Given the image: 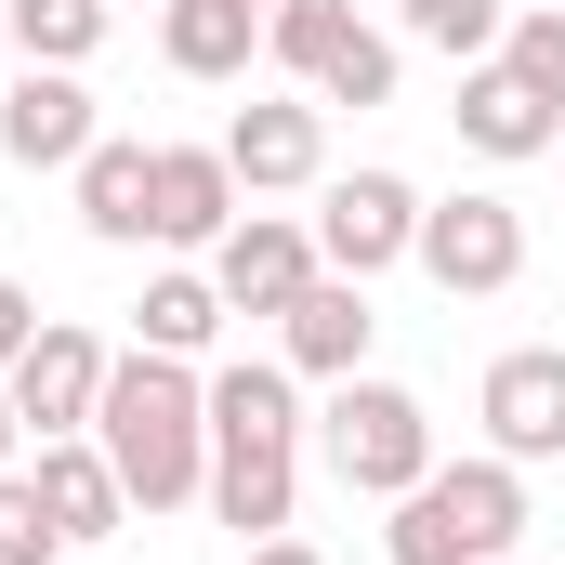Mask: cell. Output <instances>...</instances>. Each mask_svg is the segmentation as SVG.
Wrapping results in <instances>:
<instances>
[{"mask_svg": "<svg viewBox=\"0 0 565 565\" xmlns=\"http://www.w3.org/2000/svg\"><path fill=\"white\" fill-rule=\"evenodd\" d=\"M93 447L119 460L132 513H184V500L211 487V395H198V369H184V355H145V342H132V355L106 369Z\"/></svg>", "mask_w": 565, "mask_h": 565, "instance_id": "6da1fadb", "label": "cell"}, {"mask_svg": "<svg viewBox=\"0 0 565 565\" xmlns=\"http://www.w3.org/2000/svg\"><path fill=\"white\" fill-rule=\"evenodd\" d=\"M382 553L395 565H500V553H526V473H513L500 447H487V460H434L422 487L395 500Z\"/></svg>", "mask_w": 565, "mask_h": 565, "instance_id": "7a4b0ae2", "label": "cell"}, {"mask_svg": "<svg viewBox=\"0 0 565 565\" xmlns=\"http://www.w3.org/2000/svg\"><path fill=\"white\" fill-rule=\"evenodd\" d=\"M316 447H329V473L355 487V500H408L434 473V408L408 382H329V408H316Z\"/></svg>", "mask_w": 565, "mask_h": 565, "instance_id": "3957f363", "label": "cell"}, {"mask_svg": "<svg viewBox=\"0 0 565 565\" xmlns=\"http://www.w3.org/2000/svg\"><path fill=\"white\" fill-rule=\"evenodd\" d=\"M447 302H487V289L526 277V211L513 198H487V184H460V198H422V250H408Z\"/></svg>", "mask_w": 565, "mask_h": 565, "instance_id": "277c9868", "label": "cell"}, {"mask_svg": "<svg viewBox=\"0 0 565 565\" xmlns=\"http://www.w3.org/2000/svg\"><path fill=\"white\" fill-rule=\"evenodd\" d=\"M422 250V184L408 171H329L316 184V264L329 277H382V264H408Z\"/></svg>", "mask_w": 565, "mask_h": 565, "instance_id": "5b68a950", "label": "cell"}, {"mask_svg": "<svg viewBox=\"0 0 565 565\" xmlns=\"http://www.w3.org/2000/svg\"><path fill=\"white\" fill-rule=\"evenodd\" d=\"M316 277H329V264H316V224H289V211H237V224L211 237V289H224V316H289Z\"/></svg>", "mask_w": 565, "mask_h": 565, "instance_id": "8992f818", "label": "cell"}, {"mask_svg": "<svg viewBox=\"0 0 565 565\" xmlns=\"http://www.w3.org/2000/svg\"><path fill=\"white\" fill-rule=\"evenodd\" d=\"M473 422H487V447H500L513 473H526V460H565V342H513V355L487 369Z\"/></svg>", "mask_w": 565, "mask_h": 565, "instance_id": "52a82bcc", "label": "cell"}, {"mask_svg": "<svg viewBox=\"0 0 565 565\" xmlns=\"http://www.w3.org/2000/svg\"><path fill=\"white\" fill-rule=\"evenodd\" d=\"M106 342L93 329H66V316H40V342L13 355V408H26V447L40 434H93V408H106Z\"/></svg>", "mask_w": 565, "mask_h": 565, "instance_id": "ba28073f", "label": "cell"}, {"mask_svg": "<svg viewBox=\"0 0 565 565\" xmlns=\"http://www.w3.org/2000/svg\"><path fill=\"white\" fill-rule=\"evenodd\" d=\"M93 145H106V119H93L79 66H13V93H0V158L13 171H79Z\"/></svg>", "mask_w": 565, "mask_h": 565, "instance_id": "9c48e42d", "label": "cell"}, {"mask_svg": "<svg viewBox=\"0 0 565 565\" xmlns=\"http://www.w3.org/2000/svg\"><path fill=\"white\" fill-rule=\"evenodd\" d=\"M224 171H237L250 198L329 184V106H316V93H302V106H237V119H224Z\"/></svg>", "mask_w": 565, "mask_h": 565, "instance_id": "30bf717a", "label": "cell"}, {"mask_svg": "<svg viewBox=\"0 0 565 565\" xmlns=\"http://www.w3.org/2000/svg\"><path fill=\"white\" fill-rule=\"evenodd\" d=\"M237 171H224V145H158V171H145V237L158 250H211L224 224H237Z\"/></svg>", "mask_w": 565, "mask_h": 565, "instance_id": "8fae6325", "label": "cell"}, {"mask_svg": "<svg viewBox=\"0 0 565 565\" xmlns=\"http://www.w3.org/2000/svg\"><path fill=\"white\" fill-rule=\"evenodd\" d=\"M26 473H40V513L66 526V553L132 526V487H119V460H106L93 434H40V460H26Z\"/></svg>", "mask_w": 565, "mask_h": 565, "instance_id": "7c38bea8", "label": "cell"}, {"mask_svg": "<svg viewBox=\"0 0 565 565\" xmlns=\"http://www.w3.org/2000/svg\"><path fill=\"white\" fill-rule=\"evenodd\" d=\"M198 395H211V447H302V369L289 355H237Z\"/></svg>", "mask_w": 565, "mask_h": 565, "instance_id": "4fadbf2b", "label": "cell"}, {"mask_svg": "<svg viewBox=\"0 0 565 565\" xmlns=\"http://www.w3.org/2000/svg\"><path fill=\"white\" fill-rule=\"evenodd\" d=\"M369 329H382L369 289H355V277H316V289L277 316V355L302 369V382H355V369H369Z\"/></svg>", "mask_w": 565, "mask_h": 565, "instance_id": "5bb4252c", "label": "cell"}, {"mask_svg": "<svg viewBox=\"0 0 565 565\" xmlns=\"http://www.w3.org/2000/svg\"><path fill=\"white\" fill-rule=\"evenodd\" d=\"M460 145H473V158H553L565 106H540V93L487 53V66H460Z\"/></svg>", "mask_w": 565, "mask_h": 565, "instance_id": "9a60e30c", "label": "cell"}, {"mask_svg": "<svg viewBox=\"0 0 565 565\" xmlns=\"http://www.w3.org/2000/svg\"><path fill=\"white\" fill-rule=\"evenodd\" d=\"M224 526H237V553L250 540H277L289 500H302V447H211V487H198Z\"/></svg>", "mask_w": 565, "mask_h": 565, "instance_id": "2e32d148", "label": "cell"}, {"mask_svg": "<svg viewBox=\"0 0 565 565\" xmlns=\"http://www.w3.org/2000/svg\"><path fill=\"white\" fill-rule=\"evenodd\" d=\"M158 53H171L184 79H250L264 13H250V0H158Z\"/></svg>", "mask_w": 565, "mask_h": 565, "instance_id": "e0dca14e", "label": "cell"}, {"mask_svg": "<svg viewBox=\"0 0 565 565\" xmlns=\"http://www.w3.org/2000/svg\"><path fill=\"white\" fill-rule=\"evenodd\" d=\"M145 171H158V145H132V132H106L79 171H66V184H79V224H93L106 250H132V237H145Z\"/></svg>", "mask_w": 565, "mask_h": 565, "instance_id": "ac0fdd59", "label": "cell"}, {"mask_svg": "<svg viewBox=\"0 0 565 565\" xmlns=\"http://www.w3.org/2000/svg\"><path fill=\"white\" fill-rule=\"evenodd\" d=\"M0 26H13L26 66H93L106 26H119V0H0Z\"/></svg>", "mask_w": 565, "mask_h": 565, "instance_id": "d6986e66", "label": "cell"}, {"mask_svg": "<svg viewBox=\"0 0 565 565\" xmlns=\"http://www.w3.org/2000/svg\"><path fill=\"white\" fill-rule=\"evenodd\" d=\"M211 329H224V289H211V277H184V264L145 277V302H132V342H145V355H211Z\"/></svg>", "mask_w": 565, "mask_h": 565, "instance_id": "ffe728a7", "label": "cell"}, {"mask_svg": "<svg viewBox=\"0 0 565 565\" xmlns=\"http://www.w3.org/2000/svg\"><path fill=\"white\" fill-rule=\"evenodd\" d=\"M408 40L447 53V66H487V53L513 40V0H408Z\"/></svg>", "mask_w": 565, "mask_h": 565, "instance_id": "44dd1931", "label": "cell"}, {"mask_svg": "<svg viewBox=\"0 0 565 565\" xmlns=\"http://www.w3.org/2000/svg\"><path fill=\"white\" fill-rule=\"evenodd\" d=\"M342 40H355V13H342V0H277V13H264V53H277L289 79H316Z\"/></svg>", "mask_w": 565, "mask_h": 565, "instance_id": "7402d4cb", "label": "cell"}, {"mask_svg": "<svg viewBox=\"0 0 565 565\" xmlns=\"http://www.w3.org/2000/svg\"><path fill=\"white\" fill-rule=\"evenodd\" d=\"M302 93H316V106H395V40H382V26H355Z\"/></svg>", "mask_w": 565, "mask_h": 565, "instance_id": "603a6c76", "label": "cell"}, {"mask_svg": "<svg viewBox=\"0 0 565 565\" xmlns=\"http://www.w3.org/2000/svg\"><path fill=\"white\" fill-rule=\"evenodd\" d=\"M500 66L540 93V106H565V0H540V13H513V40H500Z\"/></svg>", "mask_w": 565, "mask_h": 565, "instance_id": "cb8c5ba5", "label": "cell"}, {"mask_svg": "<svg viewBox=\"0 0 565 565\" xmlns=\"http://www.w3.org/2000/svg\"><path fill=\"white\" fill-rule=\"evenodd\" d=\"M66 526L40 513V473H0V565H53Z\"/></svg>", "mask_w": 565, "mask_h": 565, "instance_id": "d4e9b609", "label": "cell"}, {"mask_svg": "<svg viewBox=\"0 0 565 565\" xmlns=\"http://www.w3.org/2000/svg\"><path fill=\"white\" fill-rule=\"evenodd\" d=\"M26 342H40V302H26V277H0V382H13Z\"/></svg>", "mask_w": 565, "mask_h": 565, "instance_id": "484cf974", "label": "cell"}, {"mask_svg": "<svg viewBox=\"0 0 565 565\" xmlns=\"http://www.w3.org/2000/svg\"><path fill=\"white\" fill-rule=\"evenodd\" d=\"M237 565H329V553H316V540H289V526H277V540H250Z\"/></svg>", "mask_w": 565, "mask_h": 565, "instance_id": "4316f807", "label": "cell"}, {"mask_svg": "<svg viewBox=\"0 0 565 565\" xmlns=\"http://www.w3.org/2000/svg\"><path fill=\"white\" fill-rule=\"evenodd\" d=\"M13 447H26V408H13V382H0V473H13Z\"/></svg>", "mask_w": 565, "mask_h": 565, "instance_id": "83f0119b", "label": "cell"}, {"mask_svg": "<svg viewBox=\"0 0 565 565\" xmlns=\"http://www.w3.org/2000/svg\"><path fill=\"white\" fill-rule=\"evenodd\" d=\"M500 565H540V553H500Z\"/></svg>", "mask_w": 565, "mask_h": 565, "instance_id": "f1b7e54d", "label": "cell"}, {"mask_svg": "<svg viewBox=\"0 0 565 565\" xmlns=\"http://www.w3.org/2000/svg\"><path fill=\"white\" fill-rule=\"evenodd\" d=\"M250 13H277V0H250Z\"/></svg>", "mask_w": 565, "mask_h": 565, "instance_id": "f546056e", "label": "cell"}, {"mask_svg": "<svg viewBox=\"0 0 565 565\" xmlns=\"http://www.w3.org/2000/svg\"><path fill=\"white\" fill-rule=\"evenodd\" d=\"M0 53H13V26H0Z\"/></svg>", "mask_w": 565, "mask_h": 565, "instance_id": "4dcf8cb0", "label": "cell"}]
</instances>
